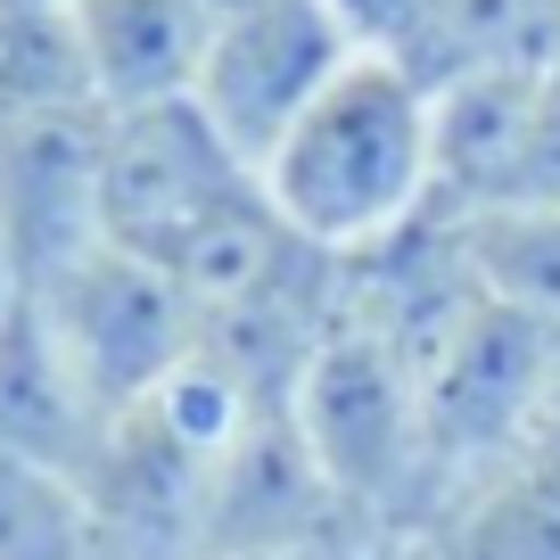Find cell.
<instances>
[{
	"label": "cell",
	"mask_w": 560,
	"mask_h": 560,
	"mask_svg": "<svg viewBox=\"0 0 560 560\" xmlns=\"http://www.w3.org/2000/svg\"><path fill=\"white\" fill-rule=\"evenodd\" d=\"M264 207L314 256L347 264L438 207V91L396 58H354L256 165Z\"/></svg>",
	"instance_id": "cell-1"
},
{
	"label": "cell",
	"mask_w": 560,
	"mask_h": 560,
	"mask_svg": "<svg viewBox=\"0 0 560 560\" xmlns=\"http://www.w3.org/2000/svg\"><path fill=\"white\" fill-rule=\"evenodd\" d=\"M289 420L314 445L322 478L371 536H429V420H420V371L387 354L371 330L330 322L289 387Z\"/></svg>",
	"instance_id": "cell-2"
},
{
	"label": "cell",
	"mask_w": 560,
	"mask_h": 560,
	"mask_svg": "<svg viewBox=\"0 0 560 560\" xmlns=\"http://www.w3.org/2000/svg\"><path fill=\"white\" fill-rule=\"evenodd\" d=\"M560 396V330L520 305L478 298V314L454 330V347L420 380V420H429V494L438 511L487 470L527 454ZM438 527V520H429Z\"/></svg>",
	"instance_id": "cell-3"
},
{
	"label": "cell",
	"mask_w": 560,
	"mask_h": 560,
	"mask_svg": "<svg viewBox=\"0 0 560 560\" xmlns=\"http://www.w3.org/2000/svg\"><path fill=\"white\" fill-rule=\"evenodd\" d=\"M34 305L100 420L140 412L198 354V305L182 298V280L107 240L91 256H74L58 280H42Z\"/></svg>",
	"instance_id": "cell-4"
},
{
	"label": "cell",
	"mask_w": 560,
	"mask_h": 560,
	"mask_svg": "<svg viewBox=\"0 0 560 560\" xmlns=\"http://www.w3.org/2000/svg\"><path fill=\"white\" fill-rule=\"evenodd\" d=\"M354 58L363 50H354V34L338 25L330 0H231L207 25L190 107L247 165H264L280 149V132H289Z\"/></svg>",
	"instance_id": "cell-5"
},
{
	"label": "cell",
	"mask_w": 560,
	"mask_h": 560,
	"mask_svg": "<svg viewBox=\"0 0 560 560\" xmlns=\"http://www.w3.org/2000/svg\"><path fill=\"white\" fill-rule=\"evenodd\" d=\"M100 149L107 107L0 124V256L25 289L100 247Z\"/></svg>",
	"instance_id": "cell-6"
},
{
	"label": "cell",
	"mask_w": 560,
	"mask_h": 560,
	"mask_svg": "<svg viewBox=\"0 0 560 560\" xmlns=\"http://www.w3.org/2000/svg\"><path fill=\"white\" fill-rule=\"evenodd\" d=\"M371 536L338 487L322 478L314 445L298 438L289 404L247 420V438L214 462L207 487V536H198V560H256V552H305V544H347Z\"/></svg>",
	"instance_id": "cell-7"
},
{
	"label": "cell",
	"mask_w": 560,
	"mask_h": 560,
	"mask_svg": "<svg viewBox=\"0 0 560 560\" xmlns=\"http://www.w3.org/2000/svg\"><path fill=\"white\" fill-rule=\"evenodd\" d=\"M74 25H83L100 107L116 116V107L190 100L214 9L207 0H74Z\"/></svg>",
	"instance_id": "cell-8"
},
{
	"label": "cell",
	"mask_w": 560,
	"mask_h": 560,
	"mask_svg": "<svg viewBox=\"0 0 560 560\" xmlns=\"http://www.w3.org/2000/svg\"><path fill=\"white\" fill-rule=\"evenodd\" d=\"M100 429L107 420L91 412V396L74 387V371H67V354H58L50 322H42L34 289H18V305L0 314V454L83 470Z\"/></svg>",
	"instance_id": "cell-9"
},
{
	"label": "cell",
	"mask_w": 560,
	"mask_h": 560,
	"mask_svg": "<svg viewBox=\"0 0 560 560\" xmlns=\"http://www.w3.org/2000/svg\"><path fill=\"white\" fill-rule=\"evenodd\" d=\"M420 544L429 560H560V487L527 462H503L462 487Z\"/></svg>",
	"instance_id": "cell-10"
},
{
	"label": "cell",
	"mask_w": 560,
	"mask_h": 560,
	"mask_svg": "<svg viewBox=\"0 0 560 560\" xmlns=\"http://www.w3.org/2000/svg\"><path fill=\"white\" fill-rule=\"evenodd\" d=\"M100 107L74 0H0V124Z\"/></svg>",
	"instance_id": "cell-11"
},
{
	"label": "cell",
	"mask_w": 560,
	"mask_h": 560,
	"mask_svg": "<svg viewBox=\"0 0 560 560\" xmlns=\"http://www.w3.org/2000/svg\"><path fill=\"white\" fill-rule=\"evenodd\" d=\"M0 560H107L83 470L0 454Z\"/></svg>",
	"instance_id": "cell-12"
},
{
	"label": "cell",
	"mask_w": 560,
	"mask_h": 560,
	"mask_svg": "<svg viewBox=\"0 0 560 560\" xmlns=\"http://www.w3.org/2000/svg\"><path fill=\"white\" fill-rule=\"evenodd\" d=\"M470 240V272L494 305L552 322L560 330V207H494L462 223Z\"/></svg>",
	"instance_id": "cell-13"
},
{
	"label": "cell",
	"mask_w": 560,
	"mask_h": 560,
	"mask_svg": "<svg viewBox=\"0 0 560 560\" xmlns=\"http://www.w3.org/2000/svg\"><path fill=\"white\" fill-rule=\"evenodd\" d=\"M18 289H25V280L9 272V256H0V314H9V305H18Z\"/></svg>",
	"instance_id": "cell-14"
},
{
	"label": "cell",
	"mask_w": 560,
	"mask_h": 560,
	"mask_svg": "<svg viewBox=\"0 0 560 560\" xmlns=\"http://www.w3.org/2000/svg\"><path fill=\"white\" fill-rule=\"evenodd\" d=\"M420 560H429V544H420Z\"/></svg>",
	"instance_id": "cell-15"
}]
</instances>
